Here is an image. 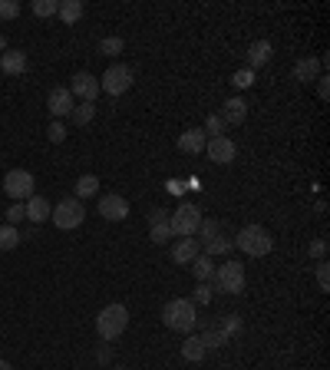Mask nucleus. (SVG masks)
Instances as JSON below:
<instances>
[{
	"mask_svg": "<svg viewBox=\"0 0 330 370\" xmlns=\"http://www.w3.org/2000/svg\"><path fill=\"white\" fill-rule=\"evenodd\" d=\"M162 324L168 331H178V334H191L195 324H198V314H195V305L189 298H172L165 301L162 307Z\"/></svg>",
	"mask_w": 330,
	"mask_h": 370,
	"instance_id": "1",
	"label": "nucleus"
},
{
	"mask_svg": "<svg viewBox=\"0 0 330 370\" xmlns=\"http://www.w3.org/2000/svg\"><path fill=\"white\" fill-rule=\"evenodd\" d=\"M235 248L244 252L248 258H265L271 248H274V238L265 225H244L238 235H235Z\"/></svg>",
	"mask_w": 330,
	"mask_h": 370,
	"instance_id": "2",
	"label": "nucleus"
},
{
	"mask_svg": "<svg viewBox=\"0 0 330 370\" xmlns=\"http://www.w3.org/2000/svg\"><path fill=\"white\" fill-rule=\"evenodd\" d=\"M129 327V311L126 305H106L100 311V318H96V334H100V341H116V337H123Z\"/></svg>",
	"mask_w": 330,
	"mask_h": 370,
	"instance_id": "3",
	"label": "nucleus"
},
{
	"mask_svg": "<svg viewBox=\"0 0 330 370\" xmlns=\"http://www.w3.org/2000/svg\"><path fill=\"white\" fill-rule=\"evenodd\" d=\"M212 281H215V288H212V291L242 294L244 291V265L238 261V258H228V261L215 265V275H212Z\"/></svg>",
	"mask_w": 330,
	"mask_h": 370,
	"instance_id": "4",
	"label": "nucleus"
},
{
	"mask_svg": "<svg viewBox=\"0 0 330 370\" xmlns=\"http://www.w3.org/2000/svg\"><path fill=\"white\" fill-rule=\"evenodd\" d=\"M50 218H53V225H56L60 231H73V229H79V225L86 222V205L79 202V199H63V202L53 205Z\"/></svg>",
	"mask_w": 330,
	"mask_h": 370,
	"instance_id": "5",
	"label": "nucleus"
},
{
	"mask_svg": "<svg viewBox=\"0 0 330 370\" xmlns=\"http://www.w3.org/2000/svg\"><path fill=\"white\" fill-rule=\"evenodd\" d=\"M168 225H172V235H182V238H191L198 225H202V208L191 202H182L175 212H168Z\"/></svg>",
	"mask_w": 330,
	"mask_h": 370,
	"instance_id": "6",
	"label": "nucleus"
},
{
	"mask_svg": "<svg viewBox=\"0 0 330 370\" xmlns=\"http://www.w3.org/2000/svg\"><path fill=\"white\" fill-rule=\"evenodd\" d=\"M3 192L10 195L13 202H26L30 195H37V179H33V172H26V169H10V172L3 176Z\"/></svg>",
	"mask_w": 330,
	"mask_h": 370,
	"instance_id": "7",
	"label": "nucleus"
},
{
	"mask_svg": "<svg viewBox=\"0 0 330 370\" xmlns=\"http://www.w3.org/2000/svg\"><path fill=\"white\" fill-rule=\"evenodd\" d=\"M132 83H136V73H132L126 63H113L100 77V90L109 93V96H123V93L132 90Z\"/></svg>",
	"mask_w": 330,
	"mask_h": 370,
	"instance_id": "8",
	"label": "nucleus"
},
{
	"mask_svg": "<svg viewBox=\"0 0 330 370\" xmlns=\"http://www.w3.org/2000/svg\"><path fill=\"white\" fill-rule=\"evenodd\" d=\"M205 153H208V159L215 166H228V162H235V155H238V146L228 136H215V139L205 142Z\"/></svg>",
	"mask_w": 330,
	"mask_h": 370,
	"instance_id": "9",
	"label": "nucleus"
},
{
	"mask_svg": "<svg viewBox=\"0 0 330 370\" xmlns=\"http://www.w3.org/2000/svg\"><path fill=\"white\" fill-rule=\"evenodd\" d=\"M100 215L106 218V222H126L129 218V202L123 199V195L109 192V195H102L100 199Z\"/></svg>",
	"mask_w": 330,
	"mask_h": 370,
	"instance_id": "10",
	"label": "nucleus"
},
{
	"mask_svg": "<svg viewBox=\"0 0 330 370\" xmlns=\"http://www.w3.org/2000/svg\"><path fill=\"white\" fill-rule=\"evenodd\" d=\"M70 93L73 96H79L83 102H96V96H100V77H93V73H77L73 77V86H70Z\"/></svg>",
	"mask_w": 330,
	"mask_h": 370,
	"instance_id": "11",
	"label": "nucleus"
},
{
	"mask_svg": "<svg viewBox=\"0 0 330 370\" xmlns=\"http://www.w3.org/2000/svg\"><path fill=\"white\" fill-rule=\"evenodd\" d=\"M47 109H50L56 119H63V116L73 113V93H70V86H53L50 96H47Z\"/></svg>",
	"mask_w": 330,
	"mask_h": 370,
	"instance_id": "12",
	"label": "nucleus"
},
{
	"mask_svg": "<svg viewBox=\"0 0 330 370\" xmlns=\"http://www.w3.org/2000/svg\"><path fill=\"white\" fill-rule=\"evenodd\" d=\"M221 119H225V126H242L244 119H248V102L242 96H228V100L221 102Z\"/></svg>",
	"mask_w": 330,
	"mask_h": 370,
	"instance_id": "13",
	"label": "nucleus"
},
{
	"mask_svg": "<svg viewBox=\"0 0 330 370\" xmlns=\"http://www.w3.org/2000/svg\"><path fill=\"white\" fill-rule=\"evenodd\" d=\"M205 142H208V136L202 132V126H191V129H185V132H178V149L185 155L205 153Z\"/></svg>",
	"mask_w": 330,
	"mask_h": 370,
	"instance_id": "14",
	"label": "nucleus"
},
{
	"mask_svg": "<svg viewBox=\"0 0 330 370\" xmlns=\"http://www.w3.org/2000/svg\"><path fill=\"white\" fill-rule=\"evenodd\" d=\"M0 70H3L7 77H24L26 73V53L7 47V50L0 53Z\"/></svg>",
	"mask_w": 330,
	"mask_h": 370,
	"instance_id": "15",
	"label": "nucleus"
},
{
	"mask_svg": "<svg viewBox=\"0 0 330 370\" xmlns=\"http://www.w3.org/2000/svg\"><path fill=\"white\" fill-rule=\"evenodd\" d=\"M271 56H274V47H271V40H254L251 47H248V70L267 66V63H271Z\"/></svg>",
	"mask_w": 330,
	"mask_h": 370,
	"instance_id": "16",
	"label": "nucleus"
},
{
	"mask_svg": "<svg viewBox=\"0 0 330 370\" xmlns=\"http://www.w3.org/2000/svg\"><path fill=\"white\" fill-rule=\"evenodd\" d=\"M320 70H324V60L304 56V60L294 63V79H297V83H314V79L320 77Z\"/></svg>",
	"mask_w": 330,
	"mask_h": 370,
	"instance_id": "17",
	"label": "nucleus"
},
{
	"mask_svg": "<svg viewBox=\"0 0 330 370\" xmlns=\"http://www.w3.org/2000/svg\"><path fill=\"white\" fill-rule=\"evenodd\" d=\"M24 212H26V218L33 222V225H40V222H47L50 218V212H53V205L43 199V195H30L24 202Z\"/></svg>",
	"mask_w": 330,
	"mask_h": 370,
	"instance_id": "18",
	"label": "nucleus"
},
{
	"mask_svg": "<svg viewBox=\"0 0 330 370\" xmlns=\"http://www.w3.org/2000/svg\"><path fill=\"white\" fill-rule=\"evenodd\" d=\"M202 248H198V242L195 238H178L175 245H172V261L175 265H191V258L198 255Z\"/></svg>",
	"mask_w": 330,
	"mask_h": 370,
	"instance_id": "19",
	"label": "nucleus"
},
{
	"mask_svg": "<svg viewBox=\"0 0 330 370\" xmlns=\"http://www.w3.org/2000/svg\"><path fill=\"white\" fill-rule=\"evenodd\" d=\"M83 13H86L83 0H60V10H56V17H60L66 26H73V24H79V20H83Z\"/></svg>",
	"mask_w": 330,
	"mask_h": 370,
	"instance_id": "20",
	"label": "nucleus"
},
{
	"mask_svg": "<svg viewBox=\"0 0 330 370\" xmlns=\"http://www.w3.org/2000/svg\"><path fill=\"white\" fill-rule=\"evenodd\" d=\"M231 245H235V238L231 235H225V231H218L215 238H208V242L202 245V252L208 258H218V255H231Z\"/></svg>",
	"mask_w": 330,
	"mask_h": 370,
	"instance_id": "21",
	"label": "nucleus"
},
{
	"mask_svg": "<svg viewBox=\"0 0 330 370\" xmlns=\"http://www.w3.org/2000/svg\"><path fill=\"white\" fill-rule=\"evenodd\" d=\"M191 275L198 281H212V275H215V258H208L205 252H198V255L191 258Z\"/></svg>",
	"mask_w": 330,
	"mask_h": 370,
	"instance_id": "22",
	"label": "nucleus"
},
{
	"mask_svg": "<svg viewBox=\"0 0 330 370\" xmlns=\"http://www.w3.org/2000/svg\"><path fill=\"white\" fill-rule=\"evenodd\" d=\"M202 344H205V350H218V347L231 344V341H228V334L221 331L218 324H212V327H205V334H202Z\"/></svg>",
	"mask_w": 330,
	"mask_h": 370,
	"instance_id": "23",
	"label": "nucleus"
},
{
	"mask_svg": "<svg viewBox=\"0 0 330 370\" xmlns=\"http://www.w3.org/2000/svg\"><path fill=\"white\" fill-rule=\"evenodd\" d=\"M205 344H202V337H185V344H182V357L189 360V364H198V360H205Z\"/></svg>",
	"mask_w": 330,
	"mask_h": 370,
	"instance_id": "24",
	"label": "nucleus"
},
{
	"mask_svg": "<svg viewBox=\"0 0 330 370\" xmlns=\"http://www.w3.org/2000/svg\"><path fill=\"white\" fill-rule=\"evenodd\" d=\"M73 189H77V199L83 202V199H89V195H96V192H100V176L86 172V176H79V179H77Z\"/></svg>",
	"mask_w": 330,
	"mask_h": 370,
	"instance_id": "25",
	"label": "nucleus"
},
{
	"mask_svg": "<svg viewBox=\"0 0 330 370\" xmlns=\"http://www.w3.org/2000/svg\"><path fill=\"white\" fill-rule=\"evenodd\" d=\"M20 242H24V238H20V229H17V225H0V252H13Z\"/></svg>",
	"mask_w": 330,
	"mask_h": 370,
	"instance_id": "26",
	"label": "nucleus"
},
{
	"mask_svg": "<svg viewBox=\"0 0 330 370\" xmlns=\"http://www.w3.org/2000/svg\"><path fill=\"white\" fill-rule=\"evenodd\" d=\"M212 298H215V291H212V284H208V281H198V284H195V291H191V298H189V301H191L195 307H198V305H202V307H208V305H212Z\"/></svg>",
	"mask_w": 330,
	"mask_h": 370,
	"instance_id": "27",
	"label": "nucleus"
},
{
	"mask_svg": "<svg viewBox=\"0 0 330 370\" xmlns=\"http://www.w3.org/2000/svg\"><path fill=\"white\" fill-rule=\"evenodd\" d=\"M73 126H89L93 123V116H96V106L93 102H79V106H73Z\"/></svg>",
	"mask_w": 330,
	"mask_h": 370,
	"instance_id": "28",
	"label": "nucleus"
},
{
	"mask_svg": "<svg viewBox=\"0 0 330 370\" xmlns=\"http://www.w3.org/2000/svg\"><path fill=\"white\" fill-rule=\"evenodd\" d=\"M149 238H152V245H168L175 235H172L168 222H159V225H149Z\"/></svg>",
	"mask_w": 330,
	"mask_h": 370,
	"instance_id": "29",
	"label": "nucleus"
},
{
	"mask_svg": "<svg viewBox=\"0 0 330 370\" xmlns=\"http://www.w3.org/2000/svg\"><path fill=\"white\" fill-rule=\"evenodd\" d=\"M123 50H126V40H123V37H102L100 40V53H102V56H119Z\"/></svg>",
	"mask_w": 330,
	"mask_h": 370,
	"instance_id": "30",
	"label": "nucleus"
},
{
	"mask_svg": "<svg viewBox=\"0 0 330 370\" xmlns=\"http://www.w3.org/2000/svg\"><path fill=\"white\" fill-rule=\"evenodd\" d=\"M225 129H228V126H225V119H221L218 113H212L208 119H205V129H202V132L208 136V139H215V136H221Z\"/></svg>",
	"mask_w": 330,
	"mask_h": 370,
	"instance_id": "31",
	"label": "nucleus"
},
{
	"mask_svg": "<svg viewBox=\"0 0 330 370\" xmlns=\"http://www.w3.org/2000/svg\"><path fill=\"white\" fill-rule=\"evenodd\" d=\"M218 327L228 334V341H231L235 334H242V314H225V318L218 321Z\"/></svg>",
	"mask_w": 330,
	"mask_h": 370,
	"instance_id": "32",
	"label": "nucleus"
},
{
	"mask_svg": "<svg viewBox=\"0 0 330 370\" xmlns=\"http://www.w3.org/2000/svg\"><path fill=\"white\" fill-rule=\"evenodd\" d=\"M56 10H60V0H33V13L37 17H56Z\"/></svg>",
	"mask_w": 330,
	"mask_h": 370,
	"instance_id": "33",
	"label": "nucleus"
},
{
	"mask_svg": "<svg viewBox=\"0 0 330 370\" xmlns=\"http://www.w3.org/2000/svg\"><path fill=\"white\" fill-rule=\"evenodd\" d=\"M47 139H50V142H56V146H60V142L66 139V126L60 123V119H53L50 126H47Z\"/></svg>",
	"mask_w": 330,
	"mask_h": 370,
	"instance_id": "34",
	"label": "nucleus"
},
{
	"mask_svg": "<svg viewBox=\"0 0 330 370\" xmlns=\"http://www.w3.org/2000/svg\"><path fill=\"white\" fill-rule=\"evenodd\" d=\"M231 83H235L238 90H248V86L254 83V70H248V66H244V70H238V73L231 77Z\"/></svg>",
	"mask_w": 330,
	"mask_h": 370,
	"instance_id": "35",
	"label": "nucleus"
},
{
	"mask_svg": "<svg viewBox=\"0 0 330 370\" xmlns=\"http://www.w3.org/2000/svg\"><path fill=\"white\" fill-rule=\"evenodd\" d=\"M20 17V3L17 0H0V20H13Z\"/></svg>",
	"mask_w": 330,
	"mask_h": 370,
	"instance_id": "36",
	"label": "nucleus"
},
{
	"mask_svg": "<svg viewBox=\"0 0 330 370\" xmlns=\"http://www.w3.org/2000/svg\"><path fill=\"white\" fill-rule=\"evenodd\" d=\"M317 288H320V291H330V265H327V258L317 261Z\"/></svg>",
	"mask_w": 330,
	"mask_h": 370,
	"instance_id": "37",
	"label": "nucleus"
},
{
	"mask_svg": "<svg viewBox=\"0 0 330 370\" xmlns=\"http://www.w3.org/2000/svg\"><path fill=\"white\" fill-rule=\"evenodd\" d=\"M26 218V212H24V202H13L10 208H7V225H20Z\"/></svg>",
	"mask_w": 330,
	"mask_h": 370,
	"instance_id": "38",
	"label": "nucleus"
},
{
	"mask_svg": "<svg viewBox=\"0 0 330 370\" xmlns=\"http://www.w3.org/2000/svg\"><path fill=\"white\" fill-rule=\"evenodd\" d=\"M307 255L317 258V261H324V255H327V242L324 238H317V242H311V248H307Z\"/></svg>",
	"mask_w": 330,
	"mask_h": 370,
	"instance_id": "39",
	"label": "nucleus"
},
{
	"mask_svg": "<svg viewBox=\"0 0 330 370\" xmlns=\"http://www.w3.org/2000/svg\"><path fill=\"white\" fill-rule=\"evenodd\" d=\"M159 222H168V208H152L149 212V225H159Z\"/></svg>",
	"mask_w": 330,
	"mask_h": 370,
	"instance_id": "40",
	"label": "nucleus"
},
{
	"mask_svg": "<svg viewBox=\"0 0 330 370\" xmlns=\"http://www.w3.org/2000/svg\"><path fill=\"white\" fill-rule=\"evenodd\" d=\"M317 96H320V100H327V96H330V86H327V77H324V73L317 77Z\"/></svg>",
	"mask_w": 330,
	"mask_h": 370,
	"instance_id": "41",
	"label": "nucleus"
},
{
	"mask_svg": "<svg viewBox=\"0 0 330 370\" xmlns=\"http://www.w3.org/2000/svg\"><path fill=\"white\" fill-rule=\"evenodd\" d=\"M109 357H113V350H109L106 344L96 347V360H100V364H109Z\"/></svg>",
	"mask_w": 330,
	"mask_h": 370,
	"instance_id": "42",
	"label": "nucleus"
},
{
	"mask_svg": "<svg viewBox=\"0 0 330 370\" xmlns=\"http://www.w3.org/2000/svg\"><path fill=\"white\" fill-rule=\"evenodd\" d=\"M7 50V37H3V33H0V53Z\"/></svg>",
	"mask_w": 330,
	"mask_h": 370,
	"instance_id": "43",
	"label": "nucleus"
},
{
	"mask_svg": "<svg viewBox=\"0 0 330 370\" xmlns=\"http://www.w3.org/2000/svg\"><path fill=\"white\" fill-rule=\"evenodd\" d=\"M0 370H13V367H10V360H0Z\"/></svg>",
	"mask_w": 330,
	"mask_h": 370,
	"instance_id": "44",
	"label": "nucleus"
},
{
	"mask_svg": "<svg viewBox=\"0 0 330 370\" xmlns=\"http://www.w3.org/2000/svg\"><path fill=\"white\" fill-rule=\"evenodd\" d=\"M109 370H126V367H109Z\"/></svg>",
	"mask_w": 330,
	"mask_h": 370,
	"instance_id": "45",
	"label": "nucleus"
}]
</instances>
